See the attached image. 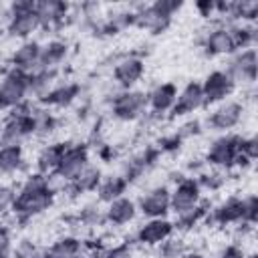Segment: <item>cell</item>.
Returning a JSON list of instances; mask_svg holds the SVG:
<instances>
[{
	"label": "cell",
	"mask_w": 258,
	"mask_h": 258,
	"mask_svg": "<svg viewBox=\"0 0 258 258\" xmlns=\"http://www.w3.org/2000/svg\"><path fill=\"white\" fill-rule=\"evenodd\" d=\"M200 198L202 187L196 179H181L171 189V208L183 222H194L196 214L200 212Z\"/></svg>",
	"instance_id": "cell-1"
},
{
	"label": "cell",
	"mask_w": 258,
	"mask_h": 258,
	"mask_svg": "<svg viewBox=\"0 0 258 258\" xmlns=\"http://www.w3.org/2000/svg\"><path fill=\"white\" fill-rule=\"evenodd\" d=\"M30 77L20 71H10L0 79V109H14L22 105L28 93Z\"/></svg>",
	"instance_id": "cell-2"
},
{
	"label": "cell",
	"mask_w": 258,
	"mask_h": 258,
	"mask_svg": "<svg viewBox=\"0 0 258 258\" xmlns=\"http://www.w3.org/2000/svg\"><path fill=\"white\" fill-rule=\"evenodd\" d=\"M52 204V194L48 189H22L16 194L12 212L22 218H30L36 214H42Z\"/></svg>",
	"instance_id": "cell-3"
},
{
	"label": "cell",
	"mask_w": 258,
	"mask_h": 258,
	"mask_svg": "<svg viewBox=\"0 0 258 258\" xmlns=\"http://www.w3.org/2000/svg\"><path fill=\"white\" fill-rule=\"evenodd\" d=\"M256 71H258V56H256V50L254 48H242L240 52H236L230 60V67H228V75L230 79L236 83H242V85H248V83H254L256 81Z\"/></svg>",
	"instance_id": "cell-4"
},
{
	"label": "cell",
	"mask_w": 258,
	"mask_h": 258,
	"mask_svg": "<svg viewBox=\"0 0 258 258\" xmlns=\"http://www.w3.org/2000/svg\"><path fill=\"white\" fill-rule=\"evenodd\" d=\"M145 107H147V93L125 89L113 101V115L123 121H133L143 113Z\"/></svg>",
	"instance_id": "cell-5"
},
{
	"label": "cell",
	"mask_w": 258,
	"mask_h": 258,
	"mask_svg": "<svg viewBox=\"0 0 258 258\" xmlns=\"http://www.w3.org/2000/svg\"><path fill=\"white\" fill-rule=\"evenodd\" d=\"M30 133H34V121L28 113H14L0 129V145H20Z\"/></svg>",
	"instance_id": "cell-6"
},
{
	"label": "cell",
	"mask_w": 258,
	"mask_h": 258,
	"mask_svg": "<svg viewBox=\"0 0 258 258\" xmlns=\"http://www.w3.org/2000/svg\"><path fill=\"white\" fill-rule=\"evenodd\" d=\"M171 208V189L165 185H155L147 189L139 200V210L147 218H163Z\"/></svg>",
	"instance_id": "cell-7"
},
{
	"label": "cell",
	"mask_w": 258,
	"mask_h": 258,
	"mask_svg": "<svg viewBox=\"0 0 258 258\" xmlns=\"http://www.w3.org/2000/svg\"><path fill=\"white\" fill-rule=\"evenodd\" d=\"M238 143H240V137H236V135L218 137L216 141H212V145L208 149V161L218 167L232 165L238 157Z\"/></svg>",
	"instance_id": "cell-8"
},
{
	"label": "cell",
	"mask_w": 258,
	"mask_h": 258,
	"mask_svg": "<svg viewBox=\"0 0 258 258\" xmlns=\"http://www.w3.org/2000/svg\"><path fill=\"white\" fill-rule=\"evenodd\" d=\"M232 89H234V81L230 79V75L226 71H214L206 77L202 85L204 103H220L232 93Z\"/></svg>",
	"instance_id": "cell-9"
},
{
	"label": "cell",
	"mask_w": 258,
	"mask_h": 258,
	"mask_svg": "<svg viewBox=\"0 0 258 258\" xmlns=\"http://www.w3.org/2000/svg\"><path fill=\"white\" fill-rule=\"evenodd\" d=\"M89 165V153L85 147L77 145V147H67L62 153V159L56 167V173L64 179V181H73L85 167Z\"/></svg>",
	"instance_id": "cell-10"
},
{
	"label": "cell",
	"mask_w": 258,
	"mask_h": 258,
	"mask_svg": "<svg viewBox=\"0 0 258 258\" xmlns=\"http://www.w3.org/2000/svg\"><path fill=\"white\" fill-rule=\"evenodd\" d=\"M244 115V105H240L238 101H224L222 105H218L212 115H210V125L218 131H228L232 127H236L242 121Z\"/></svg>",
	"instance_id": "cell-11"
},
{
	"label": "cell",
	"mask_w": 258,
	"mask_h": 258,
	"mask_svg": "<svg viewBox=\"0 0 258 258\" xmlns=\"http://www.w3.org/2000/svg\"><path fill=\"white\" fill-rule=\"evenodd\" d=\"M40 50L42 46L34 40H26L20 46H16V50L12 52V67L14 71H20L24 75H28L30 71H38L40 69Z\"/></svg>",
	"instance_id": "cell-12"
},
{
	"label": "cell",
	"mask_w": 258,
	"mask_h": 258,
	"mask_svg": "<svg viewBox=\"0 0 258 258\" xmlns=\"http://www.w3.org/2000/svg\"><path fill=\"white\" fill-rule=\"evenodd\" d=\"M171 232H173V224L169 220H165V218H149V222L139 226L137 240L141 244L155 246V244H161V242L169 240Z\"/></svg>",
	"instance_id": "cell-13"
},
{
	"label": "cell",
	"mask_w": 258,
	"mask_h": 258,
	"mask_svg": "<svg viewBox=\"0 0 258 258\" xmlns=\"http://www.w3.org/2000/svg\"><path fill=\"white\" fill-rule=\"evenodd\" d=\"M143 71H145V67L139 56H125L115 64L113 77H115L117 85H121L123 89H131L143 77Z\"/></svg>",
	"instance_id": "cell-14"
},
{
	"label": "cell",
	"mask_w": 258,
	"mask_h": 258,
	"mask_svg": "<svg viewBox=\"0 0 258 258\" xmlns=\"http://www.w3.org/2000/svg\"><path fill=\"white\" fill-rule=\"evenodd\" d=\"M40 28V20L34 12V8L28 10H10V20H8V30L12 36L26 38L32 32Z\"/></svg>",
	"instance_id": "cell-15"
},
{
	"label": "cell",
	"mask_w": 258,
	"mask_h": 258,
	"mask_svg": "<svg viewBox=\"0 0 258 258\" xmlns=\"http://www.w3.org/2000/svg\"><path fill=\"white\" fill-rule=\"evenodd\" d=\"M204 105V93H202V85L198 83H189L187 87H183L177 93V99L173 103V115H187L198 111Z\"/></svg>",
	"instance_id": "cell-16"
},
{
	"label": "cell",
	"mask_w": 258,
	"mask_h": 258,
	"mask_svg": "<svg viewBox=\"0 0 258 258\" xmlns=\"http://www.w3.org/2000/svg\"><path fill=\"white\" fill-rule=\"evenodd\" d=\"M206 48L210 54H232L236 50V40L232 34V28L218 26L208 32L206 36Z\"/></svg>",
	"instance_id": "cell-17"
},
{
	"label": "cell",
	"mask_w": 258,
	"mask_h": 258,
	"mask_svg": "<svg viewBox=\"0 0 258 258\" xmlns=\"http://www.w3.org/2000/svg\"><path fill=\"white\" fill-rule=\"evenodd\" d=\"M105 216H107V220H109L111 224L125 226V224H129V222H133V220H135V216H137V206H135V202H133V200H129V198L121 196V198H117V200L109 202Z\"/></svg>",
	"instance_id": "cell-18"
},
{
	"label": "cell",
	"mask_w": 258,
	"mask_h": 258,
	"mask_svg": "<svg viewBox=\"0 0 258 258\" xmlns=\"http://www.w3.org/2000/svg\"><path fill=\"white\" fill-rule=\"evenodd\" d=\"M177 99V89L173 83H161L151 93H147V105L155 113H165L173 109V103Z\"/></svg>",
	"instance_id": "cell-19"
},
{
	"label": "cell",
	"mask_w": 258,
	"mask_h": 258,
	"mask_svg": "<svg viewBox=\"0 0 258 258\" xmlns=\"http://www.w3.org/2000/svg\"><path fill=\"white\" fill-rule=\"evenodd\" d=\"M34 12L40 20V26H50V24H56L64 18L67 4L56 2V0H42V2L34 4Z\"/></svg>",
	"instance_id": "cell-20"
},
{
	"label": "cell",
	"mask_w": 258,
	"mask_h": 258,
	"mask_svg": "<svg viewBox=\"0 0 258 258\" xmlns=\"http://www.w3.org/2000/svg\"><path fill=\"white\" fill-rule=\"evenodd\" d=\"M64 149H67V147H64V145H60V143H52V145L42 147V149H40V153H38V157H36L38 173H44V175L54 173V171H56V167H58V163H60V159H62Z\"/></svg>",
	"instance_id": "cell-21"
},
{
	"label": "cell",
	"mask_w": 258,
	"mask_h": 258,
	"mask_svg": "<svg viewBox=\"0 0 258 258\" xmlns=\"http://www.w3.org/2000/svg\"><path fill=\"white\" fill-rule=\"evenodd\" d=\"M67 56V44L64 42H58V40H52L48 42L42 50H40V69L38 71H48L52 73Z\"/></svg>",
	"instance_id": "cell-22"
},
{
	"label": "cell",
	"mask_w": 258,
	"mask_h": 258,
	"mask_svg": "<svg viewBox=\"0 0 258 258\" xmlns=\"http://www.w3.org/2000/svg\"><path fill=\"white\" fill-rule=\"evenodd\" d=\"M22 145H0V173H14L22 167Z\"/></svg>",
	"instance_id": "cell-23"
},
{
	"label": "cell",
	"mask_w": 258,
	"mask_h": 258,
	"mask_svg": "<svg viewBox=\"0 0 258 258\" xmlns=\"http://www.w3.org/2000/svg\"><path fill=\"white\" fill-rule=\"evenodd\" d=\"M125 187H127V177H121V175L107 177V179L99 185V198L109 204V202L121 198L123 191H125Z\"/></svg>",
	"instance_id": "cell-24"
},
{
	"label": "cell",
	"mask_w": 258,
	"mask_h": 258,
	"mask_svg": "<svg viewBox=\"0 0 258 258\" xmlns=\"http://www.w3.org/2000/svg\"><path fill=\"white\" fill-rule=\"evenodd\" d=\"M79 254H81V242L77 238H62L48 248L46 258H73Z\"/></svg>",
	"instance_id": "cell-25"
},
{
	"label": "cell",
	"mask_w": 258,
	"mask_h": 258,
	"mask_svg": "<svg viewBox=\"0 0 258 258\" xmlns=\"http://www.w3.org/2000/svg\"><path fill=\"white\" fill-rule=\"evenodd\" d=\"M240 200L238 198H230L226 200L218 210H216V220L220 224H232V222H240Z\"/></svg>",
	"instance_id": "cell-26"
},
{
	"label": "cell",
	"mask_w": 258,
	"mask_h": 258,
	"mask_svg": "<svg viewBox=\"0 0 258 258\" xmlns=\"http://www.w3.org/2000/svg\"><path fill=\"white\" fill-rule=\"evenodd\" d=\"M101 181V173L97 167H93L91 163L73 179V185L79 189V191H87V189H95Z\"/></svg>",
	"instance_id": "cell-27"
},
{
	"label": "cell",
	"mask_w": 258,
	"mask_h": 258,
	"mask_svg": "<svg viewBox=\"0 0 258 258\" xmlns=\"http://www.w3.org/2000/svg\"><path fill=\"white\" fill-rule=\"evenodd\" d=\"M240 212H242L240 222L244 226H252L256 222V216H258V200H256V196L242 198L240 200Z\"/></svg>",
	"instance_id": "cell-28"
},
{
	"label": "cell",
	"mask_w": 258,
	"mask_h": 258,
	"mask_svg": "<svg viewBox=\"0 0 258 258\" xmlns=\"http://www.w3.org/2000/svg\"><path fill=\"white\" fill-rule=\"evenodd\" d=\"M232 16L236 18H242V20H254L256 14H258V2L250 0V2H234L230 4V10H228Z\"/></svg>",
	"instance_id": "cell-29"
},
{
	"label": "cell",
	"mask_w": 258,
	"mask_h": 258,
	"mask_svg": "<svg viewBox=\"0 0 258 258\" xmlns=\"http://www.w3.org/2000/svg\"><path fill=\"white\" fill-rule=\"evenodd\" d=\"M258 153V139L254 135L250 137H242L238 143V157L246 159V161H254Z\"/></svg>",
	"instance_id": "cell-30"
},
{
	"label": "cell",
	"mask_w": 258,
	"mask_h": 258,
	"mask_svg": "<svg viewBox=\"0 0 258 258\" xmlns=\"http://www.w3.org/2000/svg\"><path fill=\"white\" fill-rule=\"evenodd\" d=\"M12 250V240H10V232L6 230V226L0 224V258H8Z\"/></svg>",
	"instance_id": "cell-31"
},
{
	"label": "cell",
	"mask_w": 258,
	"mask_h": 258,
	"mask_svg": "<svg viewBox=\"0 0 258 258\" xmlns=\"http://www.w3.org/2000/svg\"><path fill=\"white\" fill-rule=\"evenodd\" d=\"M105 256L107 258H133V252H131V248L127 244H121V246H115V248L107 250Z\"/></svg>",
	"instance_id": "cell-32"
},
{
	"label": "cell",
	"mask_w": 258,
	"mask_h": 258,
	"mask_svg": "<svg viewBox=\"0 0 258 258\" xmlns=\"http://www.w3.org/2000/svg\"><path fill=\"white\" fill-rule=\"evenodd\" d=\"M220 258H246V256H244V250L240 246L232 244V246L224 248V252L220 254Z\"/></svg>",
	"instance_id": "cell-33"
},
{
	"label": "cell",
	"mask_w": 258,
	"mask_h": 258,
	"mask_svg": "<svg viewBox=\"0 0 258 258\" xmlns=\"http://www.w3.org/2000/svg\"><path fill=\"white\" fill-rule=\"evenodd\" d=\"M85 258H107V256H105V252H99V250H97V252H91V254L85 256Z\"/></svg>",
	"instance_id": "cell-34"
}]
</instances>
